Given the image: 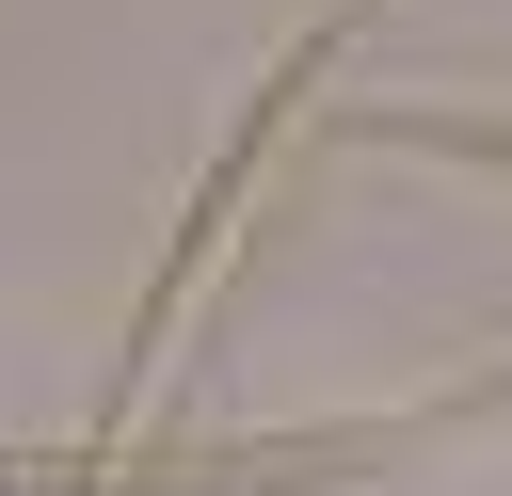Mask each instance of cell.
<instances>
[{
    "instance_id": "obj_1",
    "label": "cell",
    "mask_w": 512,
    "mask_h": 496,
    "mask_svg": "<svg viewBox=\"0 0 512 496\" xmlns=\"http://www.w3.org/2000/svg\"><path fill=\"white\" fill-rule=\"evenodd\" d=\"M368 144H448V160H496L512 176V128H464V112H352Z\"/></svg>"
}]
</instances>
